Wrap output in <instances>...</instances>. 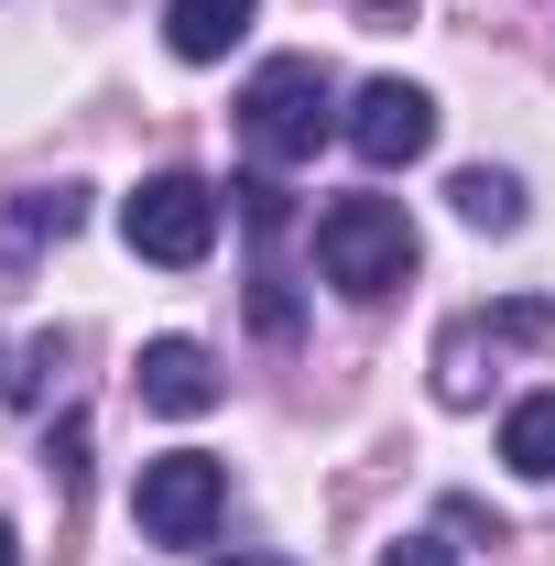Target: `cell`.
<instances>
[{
  "instance_id": "30bf717a",
  "label": "cell",
  "mask_w": 555,
  "mask_h": 566,
  "mask_svg": "<svg viewBox=\"0 0 555 566\" xmlns=\"http://www.w3.org/2000/svg\"><path fill=\"white\" fill-rule=\"evenodd\" d=\"M381 566H458V556H447V545H392Z\"/></svg>"
},
{
  "instance_id": "277c9868",
  "label": "cell",
  "mask_w": 555,
  "mask_h": 566,
  "mask_svg": "<svg viewBox=\"0 0 555 566\" xmlns=\"http://www.w3.org/2000/svg\"><path fill=\"white\" fill-rule=\"evenodd\" d=\"M132 512H142V534H153V545H208L218 512H229V469L197 458V447H175V458H153V469H142Z\"/></svg>"
},
{
  "instance_id": "7c38bea8",
  "label": "cell",
  "mask_w": 555,
  "mask_h": 566,
  "mask_svg": "<svg viewBox=\"0 0 555 566\" xmlns=\"http://www.w3.org/2000/svg\"><path fill=\"white\" fill-rule=\"evenodd\" d=\"M229 566H294V556H229Z\"/></svg>"
},
{
  "instance_id": "5b68a950",
  "label": "cell",
  "mask_w": 555,
  "mask_h": 566,
  "mask_svg": "<svg viewBox=\"0 0 555 566\" xmlns=\"http://www.w3.org/2000/svg\"><path fill=\"white\" fill-rule=\"evenodd\" d=\"M348 153L370 164V175H392V164H415L425 142H436V98H425L415 76H370L359 98H348Z\"/></svg>"
},
{
  "instance_id": "ba28073f",
  "label": "cell",
  "mask_w": 555,
  "mask_h": 566,
  "mask_svg": "<svg viewBox=\"0 0 555 566\" xmlns=\"http://www.w3.org/2000/svg\"><path fill=\"white\" fill-rule=\"evenodd\" d=\"M501 458L523 469V480H555V392H523L512 424H501Z\"/></svg>"
},
{
  "instance_id": "8fae6325",
  "label": "cell",
  "mask_w": 555,
  "mask_h": 566,
  "mask_svg": "<svg viewBox=\"0 0 555 566\" xmlns=\"http://www.w3.org/2000/svg\"><path fill=\"white\" fill-rule=\"evenodd\" d=\"M0 566H22V545H11V523H0Z\"/></svg>"
},
{
  "instance_id": "9c48e42d",
  "label": "cell",
  "mask_w": 555,
  "mask_h": 566,
  "mask_svg": "<svg viewBox=\"0 0 555 566\" xmlns=\"http://www.w3.org/2000/svg\"><path fill=\"white\" fill-rule=\"evenodd\" d=\"M447 197H458V218H469V229H523V186H512L501 164H469Z\"/></svg>"
},
{
  "instance_id": "6da1fadb",
  "label": "cell",
  "mask_w": 555,
  "mask_h": 566,
  "mask_svg": "<svg viewBox=\"0 0 555 566\" xmlns=\"http://www.w3.org/2000/svg\"><path fill=\"white\" fill-rule=\"evenodd\" d=\"M316 273L338 283L348 305H381L392 283L415 273V218L392 208V197H338V208L316 218Z\"/></svg>"
},
{
  "instance_id": "7a4b0ae2",
  "label": "cell",
  "mask_w": 555,
  "mask_h": 566,
  "mask_svg": "<svg viewBox=\"0 0 555 566\" xmlns=\"http://www.w3.org/2000/svg\"><path fill=\"white\" fill-rule=\"evenodd\" d=\"M338 132V87L316 55H273V66L240 87V142L262 164H316V142Z\"/></svg>"
},
{
  "instance_id": "8992f818",
  "label": "cell",
  "mask_w": 555,
  "mask_h": 566,
  "mask_svg": "<svg viewBox=\"0 0 555 566\" xmlns=\"http://www.w3.org/2000/svg\"><path fill=\"white\" fill-rule=\"evenodd\" d=\"M142 403H153V415H208L218 403V359L197 349V338H153V349H142Z\"/></svg>"
},
{
  "instance_id": "52a82bcc",
  "label": "cell",
  "mask_w": 555,
  "mask_h": 566,
  "mask_svg": "<svg viewBox=\"0 0 555 566\" xmlns=\"http://www.w3.org/2000/svg\"><path fill=\"white\" fill-rule=\"evenodd\" d=\"M251 22H262L251 0H175V11H164V44H175L186 66H218V55L251 44Z\"/></svg>"
},
{
  "instance_id": "3957f363",
  "label": "cell",
  "mask_w": 555,
  "mask_h": 566,
  "mask_svg": "<svg viewBox=\"0 0 555 566\" xmlns=\"http://www.w3.org/2000/svg\"><path fill=\"white\" fill-rule=\"evenodd\" d=\"M121 240H132L142 262H164V273L208 262L218 251V186L208 175H142L132 197H121Z\"/></svg>"
}]
</instances>
